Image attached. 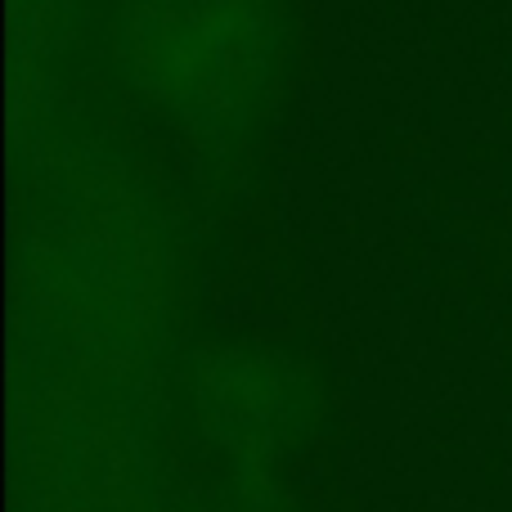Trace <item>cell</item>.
Here are the masks:
<instances>
[{
  "label": "cell",
  "instance_id": "3957f363",
  "mask_svg": "<svg viewBox=\"0 0 512 512\" xmlns=\"http://www.w3.org/2000/svg\"><path fill=\"white\" fill-rule=\"evenodd\" d=\"M144 391L18 360L23 512H162Z\"/></svg>",
  "mask_w": 512,
  "mask_h": 512
},
{
  "label": "cell",
  "instance_id": "7a4b0ae2",
  "mask_svg": "<svg viewBox=\"0 0 512 512\" xmlns=\"http://www.w3.org/2000/svg\"><path fill=\"white\" fill-rule=\"evenodd\" d=\"M113 63L158 122L225 149L279 95L288 18L279 0H113Z\"/></svg>",
  "mask_w": 512,
  "mask_h": 512
},
{
  "label": "cell",
  "instance_id": "6da1fadb",
  "mask_svg": "<svg viewBox=\"0 0 512 512\" xmlns=\"http://www.w3.org/2000/svg\"><path fill=\"white\" fill-rule=\"evenodd\" d=\"M171 310V230L135 162L104 140L36 153L18 225V360L144 391Z\"/></svg>",
  "mask_w": 512,
  "mask_h": 512
},
{
  "label": "cell",
  "instance_id": "5b68a950",
  "mask_svg": "<svg viewBox=\"0 0 512 512\" xmlns=\"http://www.w3.org/2000/svg\"><path fill=\"white\" fill-rule=\"evenodd\" d=\"M86 23V0H9V50H14V122L18 140L45 117L54 72L63 68Z\"/></svg>",
  "mask_w": 512,
  "mask_h": 512
},
{
  "label": "cell",
  "instance_id": "8992f818",
  "mask_svg": "<svg viewBox=\"0 0 512 512\" xmlns=\"http://www.w3.org/2000/svg\"><path fill=\"white\" fill-rule=\"evenodd\" d=\"M194 512H301V508H297V499L288 495L279 472L230 468V477L207 490L194 504Z\"/></svg>",
  "mask_w": 512,
  "mask_h": 512
},
{
  "label": "cell",
  "instance_id": "277c9868",
  "mask_svg": "<svg viewBox=\"0 0 512 512\" xmlns=\"http://www.w3.org/2000/svg\"><path fill=\"white\" fill-rule=\"evenodd\" d=\"M189 409L203 441L230 468L279 472L306 450L319 400L283 351L261 342L207 346L189 364Z\"/></svg>",
  "mask_w": 512,
  "mask_h": 512
}]
</instances>
